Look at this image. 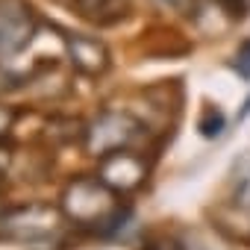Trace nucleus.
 I'll list each match as a JSON object with an SVG mask.
<instances>
[{"mask_svg":"<svg viewBox=\"0 0 250 250\" xmlns=\"http://www.w3.org/2000/svg\"><path fill=\"white\" fill-rule=\"evenodd\" d=\"M65 212L71 215V221H77L80 227H91L100 235L118 232L130 218V209H121L115 203V188L103 177L71 183L65 191Z\"/></svg>","mask_w":250,"mask_h":250,"instance_id":"f257e3e1","label":"nucleus"},{"mask_svg":"<svg viewBox=\"0 0 250 250\" xmlns=\"http://www.w3.org/2000/svg\"><path fill=\"white\" fill-rule=\"evenodd\" d=\"M56 229V212L50 206H24L9 215H0V235L18 241H39Z\"/></svg>","mask_w":250,"mask_h":250,"instance_id":"f03ea898","label":"nucleus"},{"mask_svg":"<svg viewBox=\"0 0 250 250\" xmlns=\"http://www.w3.org/2000/svg\"><path fill=\"white\" fill-rule=\"evenodd\" d=\"M139 124L130 115H121V112H106L94 127L88 130V150L94 156H109L115 150H121L133 136H136Z\"/></svg>","mask_w":250,"mask_h":250,"instance_id":"7ed1b4c3","label":"nucleus"},{"mask_svg":"<svg viewBox=\"0 0 250 250\" xmlns=\"http://www.w3.org/2000/svg\"><path fill=\"white\" fill-rule=\"evenodd\" d=\"M33 36L30 9L21 6L18 0H9L0 6V53H18Z\"/></svg>","mask_w":250,"mask_h":250,"instance_id":"20e7f679","label":"nucleus"},{"mask_svg":"<svg viewBox=\"0 0 250 250\" xmlns=\"http://www.w3.org/2000/svg\"><path fill=\"white\" fill-rule=\"evenodd\" d=\"M142 177H145V162L136 159L133 153L115 150L103 162V180L112 188H133V186L142 183Z\"/></svg>","mask_w":250,"mask_h":250,"instance_id":"39448f33","label":"nucleus"},{"mask_svg":"<svg viewBox=\"0 0 250 250\" xmlns=\"http://www.w3.org/2000/svg\"><path fill=\"white\" fill-rule=\"evenodd\" d=\"M68 50H71V62H74L83 74H103L106 65H109V53H106V47H103L97 39L74 36V39L68 42Z\"/></svg>","mask_w":250,"mask_h":250,"instance_id":"423d86ee","label":"nucleus"},{"mask_svg":"<svg viewBox=\"0 0 250 250\" xmlns=\"http://www.w3.org/2000/svg\"><path fill=\"white\" fill-rule=\"evenodd\" d=\"M74 6H77V12L83 15V18H88V21H97V24H115V21H121L124 15V0H74Z\"/></svg>","mask_w":250,"mask_h":250,"instance_id":"0eeeda50","label":"nucleus"},{"mask_svg":"<svg viewBox=\"0 0 250 250\" xmlns=\"http://www.w3.org/2000/svg\"><path fill=\"white\" fill-rule=\"evenodd\" d=\"M224 124H227L224 112H221V109H215V106H209V109L203 112V118L197 121V130H200V136H203V139H218V136L224 133Z\"/></svg>","mask_w":250,"mask_h":250,"instance_id":"6e6552de","label":"nucleus"},{"mask_svg":"<svg viewBox=\"0 0 250 250\" xmlns=\"http://www.w3.org/2000/svg\"><path fill=\"white\" fill-rule=\"evenodd\" d=\"M221 6L227 9V15L229 18H244L247 12H250V0H221Z\"/></svg>","mask_w":250,"mask_h":250,"instance_id":"1a4fd4ad","label":"nucleus"},{"mask_svg":"<svg viewBox=\"0 0 250 250\" xmlns=\"http://www.w3.org/2000/svg\"><path fill=\"white\" fill-rule=\"evenodd\" d=\"M238 62H235V71L241 74V77H250V39L238 47V56H235Z\"/></svg>","mask_w":250,"mask_h":250,"instance_id":"9d476101","label":"nucleus"},{"mask_svg":"<svg viewBox=\"0 0 250 250\" xmlns=\"http://www.w3.org/2000/svg\"><path fill=\"white\" fill-rule=\"evenodd\" d=\"M145 250H180V247H177L174 241H150Z\"/></svg>","mask_w":250,"mask_h":250,"instance_id":"9b49d317","label":"nucleus"},{"mask_svg":"<svg viewBox=\"0 0 250 250\" xmlns=\"http://www.w3.org/2000/svg\"><path fill=\"white\" fill-rule=\"evenodd\" d=\"M9 124H12V115H9L3 106H0V136L6 133V127H9Z\"/></svg>","mask_w":250,"mask_h":250,"instance_id":"f8f14e48","label":"nucleus"},{"mask_svg":"<svg viewBox=\"0 0 250 250\" xmlns=\"http://www.w3.org/2000/svg\"><path fill=\"white\" fill-rule=\"evenodd\" d=\"M247 115H250V97H247V100H244V106L238 109V121H244Z\"/></svg>","mask_w":250,"mask_h":250,"instance_id":"ddd939ff","label":"nucleus"},{"mask_svg":"<svg viewBox=\"0 0 250 250\" xmlns=\"http://www.w3.org/2000/svg\"><path fill=\"white\" fill-rule=\"evenodd\" d=\"M168 3H171V6H177V9H186L191 0H168Z\"/></svg>","mask_w":250,"mask_h":250,"instance_id":"4468645a","label":"nucleus"}]
</instances>
